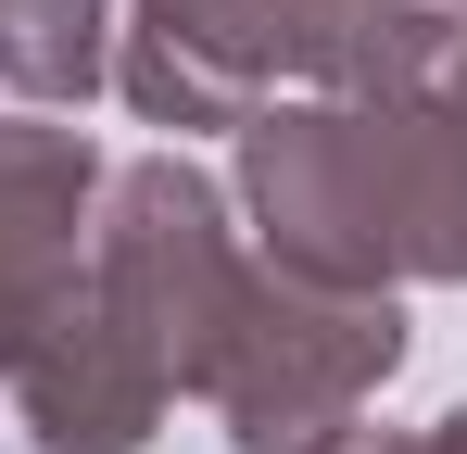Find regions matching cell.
<instances>
[{
  "mask_svg": "<svg viewBox=\"0 0 467 454\" xmlns=\"http://www.w3.org/2000/svg\"><path fill=\"white\" fill-rule=\"evenodd\" d=\"M253 253L328 291H467V38L417 88H291L240 127Z\"/></svg>",
  "mask_w": 467,
  "mask_h": 454,
  "instance_id": "cell-1",
  "label": "cell"
},
{
  "mask_svg": "<svg viewBox=\"0 0 467 454\" xmlns=\"http://www.w3.org/2000/svg\"><path fill=\"white\" fill-rule=\"evenodd\" d=\"M455 38H417L391 0H127L114 13V101L202 139V127H253L265 101L328 88V101H379L417 88Z\"/></svg>",
  "mask_w": 467,
  "mask_h": 454,
  "instance_id": "cell-2",
  "label": "cell"
},
{
  "mask_svg": "<svg viewBox=\"0 0 467 454\" xmlns=\"http://www.w3.org/2000/svg\"><path fill=\"white\" fill-rule=\"evenodd\" d=\"M240 278H253V240H240V202L190 164V151H140L101 177V215H88V303L140 341V366L202 404L215 378V341L240 315Z\"/></svg>",
  "mask_w": 467,
  "mask_h": 454,
  "instance_id": "cell-3",
  "label": "cell"
},
{
  "mask_svg": "<svg viewBox=\"0 0 467 454\" xmlns=\"http://www.w3.org/2000/svg\"><path fill=\"white\" fill-rule=\"evenodd\" d=\"M391 366H404V291H328V278H291L253 253L202 404H215L228 454H328L391 391Z\"/></svg>",
  "mask_w": 467,
  "mask_h": 454,
  "instance_id": "cell-4",
  "label": "cell"
},
{
  "mask_svg": "<svg viewBox=\"0 0 467 454\" xmlns=\"http://www.w3.org/2000/svg\"><path fill=\"white\" fill-rule=\"evenodd\" d=\"M101 151L88 127L51 114H0V378L51 328V303L88 278V215H101Z\"/></svg>",
  "mask_w": 467,
  "mask_h": 454,
  "instance_id": "cell-5",
  "label": "cell"
},
{
  "mask_svg": "<svg viewBox=\"0 0 467 454\" xmlns=\"http://www.w3.org/2000/svg\"><path fill=\"white\" fill-rule=\"evenodd\" d=\"M13 417L38 429V454H152V429L177 417V391L140 366V341L88 303V278L51 303V328L13 354Z\"/></svg>",
  "mask_w": 467,
  "mask_h": 454,
  "instance_id": "cell-6",
  "label": "cell"
},
{
  "mask_svg": "<svg viewBox=\"0 0 467 454\" xmlns=\"http://www.w3.org/2000/svg\"><path fill=\"white\" fill-rule=\"evenodd\" d=\"M0 88L26 114H77L114 88V0H0Z\"/></svg>",
  "mask_w": 467,
  "mask_h": 454,
  "instance_id": "cell-7",
  "label": "cell"
},
{
  "mask_svg": "<svg viewBox=\"0 0 467 454\" xmlns=\"http://www.w3.org/2000/svg\"><path fill=\"white\" fill-rule=\"evenodd\" d=\"M391 13H404L417 38H467V0H391Z\"/></svg>",
  "mask_w": 467,
  "mask_h": 454,
  "instance_id": "cell-8",
  "label": "cell"
},
{
  "mask_svg": "<svg viewBox=\"0 0 467 454\" xmlns=\"http://www.w3.org/2000/svg\"><path fill=\"white\" fill-rule=\"evenodd\" d=\"M328 454H417V429H367V417H354V429H341Z\"/></svg>",
  "mask_w": 467,
  "mask_h": 454,
  "instance_id": "cell-9",
  "label": "cell"
},
{
  "mask_svg": "<svg viewBox=\"0 0 467 454\" xmlns=\"http://www.w3.org/2000/svg\"><path fill=\"white\" fill-rule=\"evenodd\" d=\"M417 454H467V404L442 417V429H417Z\"/></svg>",
  "mask_w": 467,
  "mask_h": 454,
  "instance_id": "cell-10",
  "label": "cell"
}]
</instances>
